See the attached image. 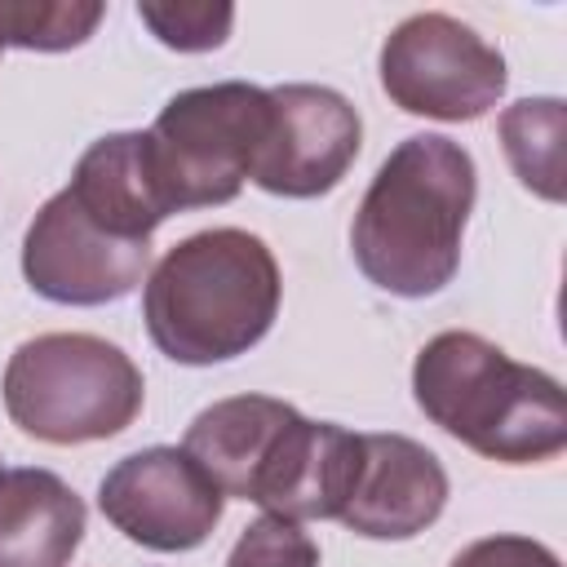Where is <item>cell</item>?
<instances>
[{
  "label": "cell",
  "mask_w": 567,
  "mask_h": 567,
  "mask_svg": "<svg viewBox=\"0 0 567 567\" xmlns=\"http://www.w3.org/2000/svg\"><path fill=\"white\" fill-rule=\"evenodd\" d=\"M474 159L443 133H416L377 168L350 248L359 270L394 297H434L461 266V235L474 208Z\"/></svg>",
  "instance_id": "6da1fadb"
},
{
  "label": "cell",
  "mask_w": 567,
  "mask_h": 567,
  "mask_svg": "<svg viewBox=\"0 0 567 567\" xmlns=\"http://www.w3.org/2000/svg\"><path fill=\"white\" fill-rule=\"evenodd\" d=\"M146 332L173 363L208 368L248 354L279 315L275 252L235 226L173 244L142 292Z\"/></svg>",
  "instance_id": "7a4b0ae2"
},
{
  "label": "cell",
  "mask_w": 567,
  "mask_h": 567,
  "mask_svg": "<svg viewBox=\"0 0 567 567\" xmlns=\"http://www.w3.org/2000/svg\"><path fill=\"white\" fill-rule=\"evenodd\" d=\"M416 408L461 439L470 452L501 465H536L567 447L563 385L527 363H514L478 332H439L412 363Z\"/></svg>",
  "instance_id": "3957f363"
},
{
  "label": "cell",
  "mask_w": 567,
  "mask_h": 567,
  "mask_svg": "<svg viewBox=\"0 0 567 567\" xmlns=\"http://www.w3.org/2000/svg\"><path fill=\"white\" fill-rule=\"evenodd\" d=\"M146 385L137 363L93 332H44L22 341L4 368V412L40 443H97L128 430Z\"/></svg>",
  "instance_id": "277c9868"
},
{
  "label": "cell",
  "mask_w": 567,
  "mask_h": 567,
  "mask_svg": "<svg viewBox=\"0 0 567 567\" xmlns=\"http://www.w3.org/2000/svg\"><path fill=\"white\" fill-rule=\"evenodd\" d=\"M151 159L177 208H208L239 195L270 137V89L226 80L186 89L151 124Z\"/></svg>",
  "instance_id": "5b68a950"
},
{
  "label": "cell",
  "mask_w": 567,
  "mask_h": 567,
  "mask_svg": "<svg viewBox=\"0 0 567 567\" xmlns=\"http://www.w3.org/2000/svg\"><path fill=\"white\" fill-rule=\"evenodd\" d=\"M505 80L501 49L447 13H412L381 44V89L408 115L478 120L501 102Z\"/></svg>",
  "instance_id": "8992f818"
},
{
  "label": "cell",
  "mask_w": 567,
  "mask_h": 567,
  "mask_svg": "<svg viewBox=\"0 0 567 567\" xmlns=\"http://www.w3.org/2000/svg\"><path fill=\"white\" fill-rule=\"evenodd\" d=\"M97 505L115 532L155 554H182L221 523V487L182 447H146L124 456L97 487Z\"/></svg>",
  "instance_id": "52a82bcc"
},
{
  "label": "cell",
  "mask_w": 567,
  "mask_h": 567,
  "mask_svg": "<svg viewBox=\"0 0 567 567\" xmlns=\"http://www.w3.org/2000/svg\"><path fill=\"white\" fill-rule=\"evenodd\" d=\"M151 261V244L120 239L97 226L66 190H58L22 239L27 284L58 306H106L128 297Z\"/></svg>",
  "instance_id": "ba28073f"
},
{
  "label": "cell",
  "mask_w": 567,
  "mask_h": 567,
  "mask_svg": "<svg viewBox=\"0 0 567 567\" xmlns=\"http://www.w3.org/2000/svg\"><path fill=\"white\" fill-rule=\"evenodd\" d=\"M359 111L328 84L270 89V137L252 182L284 199L328 195L359 155Z\"/></svg>",
  "instance_id": "9c48e42d"
},
{
  "label": "cell",
  "mask_w": 567,
  "mask_h": 567,
  "mask_svg": "<svg viewBox=\"0 0 567 567\" xmlns=\"http://www.w3.org/2000/svg\"><path fill=\"white\" fill-rule=\"evenodd\" d=\"M297 421H301V412L284 399L235 394V399L204 408L186 425L182 452L195 456V465L221 487V496L261 505Z\"/></svg>",
  "instance_id": "30bf717a"
},
{
  "label": "cell",
  "mask_w": 567,
  "mask_h": 567,
  "mask_svg": "<svg viewBox=\"0 0 567 567\" xmlns=\"http://www.w3.org/2000/svg\"><path fill=\"white\" fill-rule=\"evenodd\" d=\"M447 505V470L408 434H363V470L341 523L368 540H408Z\"/></svg>",
  "instance_id": "8fae6325"
},
{
  "label": "cell",
  "mask_w": 567,
  "mask_h": 567,
  "mask_svg": "<svg viewBox=\"0 0 567 567\" xmlns=\"http://www.w3.org/2000/svg\"><path fill=\"white\" fill-rule=\"evenodd\" d=\"M66 195L97 226H106L120 239L151 244L155 226L164 217H173V204H168L164 182L155 173L146 133H106V137H97L80 155Z\"/></svg>",
  "instance_id": "7c38bea8"
},
{
  "label": "cell",
  "mask_w": 567,
  "mask_h": 567,
  "mask_svg": "<svg viewBox=\"0 0 567 567\" xmlns=\"http://www.w3.org/2000/svg\"><path fill=\"white\" fill-rule=\"evenodd\" d=\"M84 501L53 470H0V567H66Z\"/></svg>",
  "instance_id": "4fadbf2b"
},
{
  "label": "cell",
  "mask_w": 567,
  "mask_h": 567,
  "mask_svg": "<svg viewBox=\"0 0 567 567\" xmlns=\"http://www.w3.org/2000/svg\"><path fill=\"white\" fill-rule=\"evenodd\" d=\"M563 133H567V106L558 97H523L501 115V142L514 177L549 204H563L567 195Z\"/></svg>",
  "instance_id": "5bb4252c"
},
{
  "label": "cell",
  "mask_w": 567,
  "mask_h": 567,
  "mask_svg": "<svg viewBox=\"0 0 567 567\" xmlns=\"http://www.w3.org/2000/svg\"><path fill=\"white\" fill-rule=\"evenodd\" d=\"M102 13L97 0H0V49H75L97 31Z\"/></svg>",
  "instance_id": "9a60e30c"
},
{
  "label": "cell",
  "mask_w": 567,
  "mask_h": 567,
  "mask_svg": "<svg viewBox=\"0 0 567 567\" xmlns=\"http://www.w3.org/2000/svg\"><path fill=\"white\" fill-rule=\"evenodd\" d=\"M137 18L155 31L159 44H168L177 53L217 49V44H226V35L235 27L230 4H186V0H142Z\"/></svg>",
  "instance_id": "2e32d148"
},
{
  "label": "cell",
  "mask_w": 567,
  "mask_h": 567,
  "mask_svg": "<svg viewBox=\"0 0 567 567\" xmlns=\"http://www.w3.org/2000/svg\"><path fill=\"white\" fill-rule=\"evenodd\" d=\"M226 567H319V545L292 518H257L230 549Z\"/></svg>",
  "instance_id": "e0dca14e"
},
{
  "label": "cell",
  "mask_w": 567,
  "mask_h": 567,
  "mask_svg": "<svg viewBox=\"0 0 567 567\" xmlns=\"http://www.w3.org/2000/svg\"><path fill=\"white\" fill-rule=\"evenodd\" d=\"M447 567H563L558 554L532 536H483L465 545Z\"/></svg>",
  "instance_id": "ac0fdd59"
}]
</instances>
